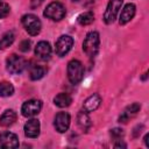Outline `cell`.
Here are the masks:
<instances>
[{
    "mask_svg": "<svg viewBox=\"0 0 149 149\" xmlns=\"http://www.w3.org/2000/svg\"><path fill=\"white\" fill-rule=\"evenodd\" d=\"M100 44V36L97 31H90L84 42H83V50L88 57H94L99 50Z\"/></svg>",
    "mask_w": 149,
    "mask_h": 149,
    "instance_id": "obj_1",
    "label": "cell"
},
{
    "mask_svg": "<svg viewBox=\"0 0 149 149\" xmlns=\"http://www.w3.org/2000/svg\"><path fill=\"white\" fill-rule=\"evenodd\" d=\"M84 77V66L78 59H72L68 63V78L72 84H78Z\"/></svg>",
    "mask_w": 149,
    "mask_h": 149,
    "instance_id": "obj_2",
    "label": "cell"
},
{
    "mask_svg": "<svg viewBox=\"0 0 149 149\" xmlns=\"http://www.w3.org/2000/svg\"><path fill=\"white\" fill-rule=\"evenodd\" d=\"M65 13L66 10L64 5L58 1H54L47 6L45 10L43 12V15L52 21H61L65 16Z\"/></svg>",
    "mask_w": 149,
    "mask_h": 149,
    "instance_id": "obj_3",
    "label": "cell"
},
{
    "mask_svg": "<svg viewBox=\"0 0 149 149\" xmlns=\"http://www.w3.org/2000/svg\"><path fill=\"white\" fill-rule=\"evenodd\" d=\"M22 24L26 29V31L31 35V36H35L37 35L40 31H41V28H42V23L40 21V19L34 15V14H26L22 16Z\"/></svg>",
    "mask_w": 149,
    "mask_h": 149,
    "instance_id": "obj_4",
    "label": "cell"
},
{
    "mask_svg": "<svg viewBox=\"0 0 149 149\" xmlns=\"http://www.w3.org/2000/svg\"><path fill=\"white\" fill-rule=\"evenodd\" d=\"M6 66L9 73L12 74H19L21 73L26 68V61L15 54L10 55L6 61Z\"/></svg>",
    "mask_w": 149,
    "mask_h": 149,
    "instance_id": "obj_5",
    "label": "cell"
},
{
    "mask_svg": "<svg viewBox=\"0 0 149 149\" xmlns=\"http://www.w3.org/2000/svg\"><path fill=\"white\" fill-rule=\"evenodd\" d=\"M121 5H122V0H109L107 8L105 10V14H104L105 23L111 24L115 21L116 16L119 14V10L121 8Z\"/></svg>",
    "mask_w": 149,
    "mask_h": 149,
    "instance_id": "obj_6",
    "label": "cell"
},
{
    "mask_svg": "<svg viewBox=\"0 0 149 149\" xmlns=\"http://www.w3.org/2000/svg\"><path fill=\"white\" fill-rule=\"evenodd\" d=\"M41 109H42V101L37 99H30L26 101L21 107L22 115L26 118H31L37 115L41 112Z\"/></svg>",
    "mask_w": 149,
    "mask_h": 149,
    "instance_id": "obj_7",
    "label": "cell"
},
{
    "mask_svg": "<svg viewBox=\"0 0 149 149\" xmlns=\"http://www.w3.org/2000/svg\"><path fill=\"white\" fill-rule=\"evenodd\" d=\"M73 45V38L69 35H62L57 42H56V45H55V51H56V55L63 57L65 56L72 48Z\"/></svg>",
    "mask_w": 149,
    "mask_h": 149,
    "instance_id": "obj_8",
    "label": "cell"
},
{
    "mask_svg": "<svg viewBox=\"0 0 149 149\" xmlns=\"http://www.w3.org/2000/svg\"><path fill=\"white\" fill-rule=\"evenodd\" d=\"M71 118L69 113L66 112H59L56 114L55 120H54V126L58 133H65L69 129Z\"/></svg>",
    "mask_w": 149,
    "mask_h": 149,
    "instance_id": "obj_9",
    "label": "cell"
},
{
    "mask_svg": "<svg viewBox=\"0 0 149 149\" xmlns=\"http://www.w3.org/2000/svg\"><path fill=\"white\" fill-rule=\"evenodd\" d=\"M140 108H141V105L139 102H133V104L128 105L123 109V112L121 113V115L119 116V122L120 123H126L127 121H129L132 118H134L139 113Z\"/></svg>",
    "mask_w": 149,
    "mask_h": 149,
    "instance_id": "obj_10",
    "label": "cell"
},
{
    "mask_svg": "<svg viewBox=\"0 0 149 149\" xmlns=\"http://www.w3.org/2000/svg\"><path fill=\"white\" fill-rule=\"evenodd\" d=\"M0 146L3 148H17L19 139L14 133L5 132L0 134Z\"/></svg>",
    "mask_w": 149,
    "mask_h": 149,
    "instance_id": "obj_11",
    "label": "cell"
},
{
    "mask_svg": "<svg viewBox=\"0 0 149 149\" xmlns=\"http://www.w3.org/2000/svg\"><path fill=\"white\" fill-rule=\"evenodd\" d=\"M35 55L41 61H48L51 55V47H50L49 42H47V41L38 42L35 48Z\"/></svg>",
    "mask_w": 149,
    "mask_h": 149,
    "instance_id": "obj_12",
    "label": "cell"
},
{
    "mask_svg": "<svg viewBox=\"0 0 149 149\" xmlns=\"http://www.w3.org/2000/svg\"><path fill=\"white\" fill-rule=\"evenodd\" d=\"M40 129H41L40 121L36 119L28 120L24 125V134L27 137H30V139L37 137L40 135Z\"/></svg>",
    "mask_w": 149,
    "mask_h": 149,
    "instance_id": "obj_13",
    "label": "cell"
},
{
    "mask_svg": "<svg viewBox=\"0 0 149 149\" xmlns=\"http://www.w3.org/2000/svg\"><path fill=\"white\" fill-rule=\"evenodd\" d=\"M100 104H101V97H100L99 94L94 93V94L90 95V97L84 101V104H83V108H84L85 112L90 113V112L95 111V109L100 106Z\"/></svg>",
    "mask_w": 149,
    "mask_h": 149,
    "instance_id": "obj_14",
    "label": "cell"
},
{
    "mask_svg": "<svg viewBox=\"0 0 149 149\" xmlns=\"http://www.w3.org/2000/svg\"><path fill=\"white\" fill-rule=\"evenodd\" d=\"M135 12H136L135 5L134 3H127L123 7V9H122V12L120 14V19H119L120 24H126L127 22H129L134 17Z\"/></svg>",
    "mask_w": 149,
    "mask_h": 149,
    "instance_id": "obj_15",
    "label": "cell"
},
{
    "mask_svg": "<svg viewBox=\"0 0 149 149\" xmlns=\"http://www.w3.org/2000/svg\"><path fill=\"white\" fill-rule=\"evenodd\" d=\"M15 120H16V113L13 109H7L0 116V125L2 127H9L15 122Z\"/></svg>",
    "mask_w": 149,
    "mask_h": 149,
    "instance_id": "obj_16",
    "label": "cell"
},
{
    "mask_svg": "<svg viewBox=\"0 0 149 149\" xmlns=\"http://www.w3.org/2000/svg\"><path fill=\"white\" fill-rule=\"evenodd\" d=\"M54 102H55L56 106H58L61 108H64V107L70 106V104L72 102V98L70 97V94L62 92V93H58L54 98Z\"/></svg>",
    "mask_w": 149,
    "mask_h": 149,
    "instance_id": "obj_17",
    "label": "cell"
},
{
    "mask_svg": "<svg viewBox=\"0 0 149 149\" xmlns=\"http://www.w3.org/2000/svg\"><path fill=\"white\" fill-rule=\"evenodd\" d=\"M77 121H78V125L81 129L84 130H87L90 127H91V119L88 116V113L85 112V111H81L78 113V116H77Z\"/></svg>",
    "mask_w": 149,
    "mask_h": 149,
    "instance_id": "obj_18",
    "label": "cell"
},
{
    "mask_svg": "<svg viewBox=\"0 0 149 149\" xmlns=\"http://www.w3.org/2000/svg\"><path fill=\"white\" fill-rule=\"evenodd\" d=\"M44 73H45V69L37 64H34L29 70V76H30V79H33V80L41 79L44 76Z\"/></svg>",
    "mask_w": 149,
    "mask_h": 149,
    "instance_id": "obj_19",
    "label": "cell"
},
{
    "mask_svg": "<svg viewBox=\"0 0 149 149\" xmlns=\"http://www.w3.org/2000/svg\"><path fill=\"white\" fill-rule=\"evenodd\" d=\"M14 33L13 31H7L3 34V36L0 38V49H6L8 48L9 45H12V43L14 42Z\"/></svg>",
    "mask_w": 149,
    "mask_h": 149,
    "instance_id": "obj_20",
    "label": "cell"
},
{
    "mask_svg": "<svg viewBox=\"0 0 149 149\" xmlns=\"http://www.w3.org/2000/svg\"><path fill=\"white\" fill-rule=\"evenodd\" d=\"M14 93V86L9 81L0 83V97H10Z\"/></svg>",
    "mask_w": 149,
    "mask_h": 149,
    "instance_id": "obj_21",
    "label": "cell"
},
{
    "mask_svg": "<svg viewBox=\"0 0 149 149\" xmlns=\"http://www.w3.org/2000/svg\"><path fill=\"white\" fill-rule=\"evenodd\" d=\"M93 20H94V15H93L92 12H85V13H81V14L78 16V19H77L78 23L81 24V26L91 24V23L93 22Z\"/></svg>",
    "mask_w": 149,
    "mask_h": 149,
    "instance_id": "obj_22",
    "label": "cell"
},
{
    "mask_svg": "<svg viewBox=\"0 0 149 149\" xmlns=\"http://www.w3.org/2000/svg\"><path fill=\"white\" fill-rule=\"evenodd\" d=\"M9 12H10V7H9V5L6 3V2L0 1V19L7 17V16L9 15Z\"/></svg>",
    "mask_w": 149,
    "mask_h": 149,
    "instance_id": "obj_23",
    "label": "cell"
},
{
    "mask_svg": "<svg viewBox=\"0 0 149 149\" xmlns=\"http://www.w3.org/2000/svg\"><path fill=\"white\" fill-rule=\"evenodd\" d=\"M123 130L121 129V128H114V129H112L111 130V136H112V139H114L115 141H118V140H121V137L123 136Z\"/></svg>",
    "mask_w": 149,
    "mask_h": 149,
    "instance_id": "obj_24",
    "label": "cell"
},
{
    "mask_svg": "<svg viewBox=\"0 0 149 149\" xmlns=\"http://www.w3.org/2000/svg\"><path fill=\"white\" fill-rule=\"evenodd\" d=\"M19 49H20L22 52H27V51H29V50H30V41H28V40H23V41L20 43Z\"/></svg>",
    "mask_w": 149,
    "mask_h": 149,
    "instance_id": "obj_25",
    "label": "cell"
},
{
    "mask_svg": "<svg viewBox=\"0 0 149 149\" xmlns=\"http://www.w3.org/2000/svg\"><path fill=\"white\" fill-rule=\"evenodd\" d=\"M44 0H30V7L31 8H37L38 6H41V3Z\"/></svg>",
    "mask_w": 149,
    "mask_h": 149,
    "instance_id": "obj_26",
    "label": "cell"
},
{
    "mask_svg": "<svg viewBox=\"0 0 149 149\" xmlns=\"http://www.w3.org/2000/svg\"><path fill=\"white\" fill-rule=\"evenodd\" d=\"M114 147H115V148H120V147H123V148H126L127 146H126L123 142H121V140H118V142L114 144Z\"/></svg>",
    "mask_w": 149,
    "mask_h": 149,
    "instance_id": "obj_27",
    "label": "cell"
},
{
    "mask_svg": "<svg viewBox=\"0 0 149 149\" xmlns=\"http://www.w3.org/2000/svg\"><path fill=\"white\" fill-rule=\"evenodd\" d=\"M148 136H149L148 134L144 136V142H146V146H147V147H149V143H148Z\"/></svg>",
    "mask_w": 149,
    "mask_h": 149,
    "instance_id": "obj_28",
    "label": "cell"
},
{
    "mask_svg": "<svg viewBox=\"0 0 149 149\" xmlns=\"http://www.w3.org/2000/svg\"><path fill=\"white\" fill-rule=\"evenodd\" d=\"M72 1H79V0H72Z\"/></svg>",
    "mask_w": 149,
    "mask_h": 149,
    "instance_id": "obj_29",
    "label": "cell"
}]
</instances>
